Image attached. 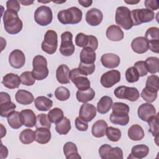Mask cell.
I'll return each instance as SVG.
<instances>
[{
  "label": "cell",
  "mask_w": 159,
  "mask_h": 159,
  "mask_svg": "<svg viewBox=\"0 0 159 159\" xmlns=\"http://www.w3.org/2000/svg\"><path fill=\"white\" fill-rule=\"evenodd\" d=\"M2 19L4 29L9 34H17L22 29L23 24L17 12L7 9L4 12Z\"/></svg>",
  "instance_id": "obj_1"
},
{
  "label": "cell",
  "mask_w": 159,
  "mask_h": 159,
  "mask_svg": "<svg viewBox=\"0 0 159 159\" xmlns=\"http://www.w3.org/2000/svg\"><path fill=\"white\" fill-rule=\"evenodd\" d=\"M82 11L76 7H71L58 12L57 17L63 24H76L82 19Z\"/></svg>",
  "instance_id": "obj_2"
},
{
  "label": "cell",
  "mask_w": 159,
  "mask_h": 159,
  "mask_svg": "<svg viewBox=\"0 0 159 159\" xmlns=\"http://www.w3.org/2000/svg\"><path fill=\"white\" fill-rule=\"evenodd\" d=\"M32 75L35 80H42L48 75V69L47 68V61L42 55H36L32 61Z\"/></svg>",
  "instance_id": "obj_3"
},
{
  "label": "cell",
  "mask_w": 159,
  "mask_h": 159,
  "mask_svg": "<svg viewBox=\"0 0 159 159\" xmlns=\"http://www.w3.org/2000/svg\"><path fill=\"white\" fill-rule=\"evenodd\" d=\"M115 20L119 27L125 30H129L133 27L129 9L125 6H119L116 9Z\"/></svg>",
  "instance_id": "obj_4"
},
{
  "label": "cell",
  "mask_w": 159,
  "mask_h": 159,
  "mask_svg": "<svg viewBox=\"0 0 159 159\" xmlns=\"http://www.w3.org/2000/svg\"><path fill=\"white\" fill-rule=\"evenodd\" d=\"M133 26L151 22L155 18L154 12L148 9H136L130 11Z\"/></svg>",
  "instance_id": "obj_5"
},
{
  "label": "cell",
  "mask_w": 159,
  "mask_h": 159,
  "mask_svg": "<svg viewBox=\"0 0 159 159\" xmlns=\"http://www.w3.org/2000/svg\"><path fill=\"white\" fill-rule=\"evenodd\" d=\"M57 46L58 36L57 32L53 30H47L41 45L42 50L48 54H53L57 50Z\"/></svg>",
  "instance_id": "obj_6"
},
{
  "label": "cell",
  "mask_w": 159,
  "mask_h": 159,
  "mask_svg": "<svg viewBox=\"0 0 159 159\" xmlns=\"http://www.w3.org/2000/svg\"><path fill=\"white\" fill-rule=\"evenodd\" d=\"M70 79L80 91H86L90 88V81L79 68L70 71Z\"/></svg>",
  "instance_id": "obj_7"
},
{
  "label": "cell",
  "mask_w": 159,
  "mask_h": 159,
  "mask_svg": "<svg viewBox=\"0 0 159 159\" xmlns=\"http://www.w3.org/2000/svg\"><path fill=\"white\" fill-rule=\"evenodd\" d=\"M53 19L51 9L47 6H40L34 12V20L39 25L46 26L50 24Z\"/></svg>",
  "instance_id": "obj_8"
},
{
  "label": "cell",
  "mask_w": 159,
  "mask_h": 159,
  "mask_svg": "<svg viewBox=\"0 0 159 159\" xmlns=\"http://www.w3.org/2000/svg\"><path fill=\"white\" fill-rule=\"evenodd\" d=\"M116 98L122 99H127L130 101H136L140 97L138 89L134 87L120 86L116 88L114 91Z\"/></svg>",
  "instance_id": "obj_9"
},
{
  "label": "cell",
  "mask_w": 159,
  "mask_h": 159,
  "mask_svg": "<svg viewBox=\"0 0 159 159\" xmlns=\"http://www.w3.org/2000/svg\"><path fill=\"white\" fill-rule=\"evenodd\" d=\"M75 45L73 43V35L69 31L63 32L61 35L60 52L65 57H70L75 52Z\"/></svg>",
  "instance_id": "obj_10"
},
{
  "label": "cell",
  "mask_w": 159,
  "mask_h": 159,
  "mask_svg": "<svg viewBox=\"0 0 159 159\" xmlns=\"http://www.w3.org/2000/svg\"><path fill=\"white\" fill-rule=\"evenodd\" d=\"M120 80V73L118 70H112L104 73L101 77L102 86L106 88L112 87Z\"/></svg>",
  "instance_id": "obj_11"
},
{
  "label": "cell",
  "mask_w": 159,
  "mask_h": 159,
  "mask_svg": "<svg viewBox=\"0 0 159 159\" xmlns=\"http://www.w3.org/2000/svg\"><path fill=\"white\" fill-rule=\"evenodd\" d=\"M96 116V109L91 104L83 103L80 109L79 117L86 122L91 121Z\"/></svg>",
  "instance_id": "obj_12"
},
{
  "label": "cell",
  "mask_w": 159,
  "mask_h": 159,
  "mask_svg": "<svg viewBox=\"0 0 159 159\" xmlns=\"http://www.w3.org/2000/svg\"><path fill=\"white\" fill-rule=\"evenodd\" d=\"M25 62V55L22 51L16 49L11 52L9 56L10 65L16 69L22 68Z\"/></svg>",
  "instance_id": "obj_13"
},
{
  "label": "cell",
  "mask_w": 159,
  "mask_h": 159,
  "mask_svg": "<svg viewBox=\"0 0 159 159\" xmlns=\"http://www.w3.org/2000/svg\"><path fill=\"white\" fill-rule=\"evenodd\" d=\"M157 114L155 107L151 104L147 102L142 104L138 108L137 114L143 121L148 122L149 119Z\"/></svg>",
  "instance_id": "obj_14"
},
{
  "label": "cell",
  "mask_w": 159,
  "mask_h": 159,
  "mask_svg": "<svg viewBox=\"0 0 159 159\" xmlns=\"http://www.w3.org/2000/svg\"><path fill=\"white\" fill-rule=\"evenodd\" d=\"M103 19L102 12L96 8H92L86 14V20L91 26H97L99 25Z\"/></svg>",
  "instance_id": "obj_15"
},
{
  "label": "cell",
  "mask_w": 159,
  "mask_h": 159,
  "mask_svg": "<svg viewBox=\"0 0 159 159\" xmlns=\"http://www.w3.org/2000/svg\"><path fill=\"white\" fill-rule=\"evenodd\" d=\"M131 47L134 52L142 54L148 51V42L145 37H138L132 40Z\"/></svg>",
  "instance_id": "obj_16"
},
{
  "label": "cell",
  "mask_w": 159,
  "mask_h": 159,
  "mask_svg": "<svg viewBox=\"0 0 159 159\" xmlns=\"http://www.w3.org/2000/svg\"><path fill=\"white\" fill-rule=\"evenodd\" d=\"M102 65L107 68H114L119 66L120 62L119 57L114 53H105L101 56Z\"/></svg>",
  "instance_id": "obj_17"
},
{
  "label": "cell",
  "mask_w": 159,
  "mask_h": 159,
  "mask_svg": "<svg viewBox=\"0 0 159 159\" xmlns=\"http://www.w3.org/2000/svg\"><path fill=\"white\" fill-rule=\"evenodd\" d=\"M21 81L20 77L14 73H7L4 76L2 83L6 88L9 89H15L19 87Z\"/></svg>",
  "instance_id": "obj_18"
},
{
  "label": "cell",
  "mask_w": 159,
  "mask_h": 159,
  "mask_svg": "<svg viewBox=\"0 0 159 159\" xmlns=\"http://www.w3.org/2000/svg\"><path fill=\"white\" fill-rule=\"evenodd\" d=\"M20 113L23 125L30 128L35 126L37 117L32 110L24 109Z\"/></svg>",
  "instance_id": "obj_19"
},
{
  "label": "cell",
  "mask_w": 159,
  "mask_h": 159,
  "mask_svg": "<svg viewBox=\"0 0 159 159\" xmlns=\"http://www.w3.org/2000/svg\"><path fill=\"white\" fill-rule=\"evenodd\" d=\"M106 37L111 41H120L124 38V32L118 25H111L107 27L106 32Z\"/></svg>",
  "instance_id": "obj_20"
},
{
  "label": "cell",
  "mask_w": 159,
  "mask_h": 159,
  "mask_svg": "<svg viewBox=\"0 0 159 159\" xmlns=\"http://www.w3.org/2000/svg\"><path fill=\"white\" fill-rule=\"evenodd\" d=\"M70 69L68 66L65 64L60 65L56 71V78L61 84H68L70 81Z\"/></svg>",
  "instance_id": "obj_21"
},
{
  "label": "cell",
  "mask_w": 159,
  "mask_h": 159,
  "mask_svg": "<svg viewBox=\"0 0 159 159\" xmlns=\"http://www.w3.org/2000/svg\"><path fill=\"white\" fill-rule=\"evenodd\" d=\"M149 153V148L144 144H139L135 145L131 150V153L128 158L142 159L147 156Z\"/></svg>",
  "instance_id": "obj_22"
},
{
  "label": "cell",
  "mask_w": 159,
  "mask_h": 159,
  "mask_svg": "<svg viewBox=\"0 0 159 159\" xmlns=\"http://www.w3.org/2000/svg\"><path fill=\"white\" fill-rule=\"evenodd\" d=\"M35 134V140L40 144L47 143L51 139V132L50 129L45 127L36 128Z\"/></svg>",
  "instance_id": "obj_23"
},
{
  "label": "cell",
  "mask_w": 159,
  "mask_h": 159,
  "mask_svg": "<svg viewBox=\"0 0 159 159\" xmlns=\"http://www.w3.org/2000/svg\"><path fill=\"white\" fill-rule=\"evenodd\" d=\"M96 58L95 50L89 47L83 48L80 52V62L85 64H93Z\"/></svg>",
  "instance_id": "obj_24"
},
{
  "label": "cell",
  "mask_w": 159,
  "mask_h": 159,
  "mask_svg": "<svg viewBox=\"0 0 159 159\" xmlns=\"http://www.w3.org/2000/svg\"><path fill=\"white\" fill-rule=\"evenodd\" d=\"M15 98L18 103L22 105L30 104L34 99L33 94L30 92L24 89L18 90L15 95Z\"/></svg>",
  "instance_id": "obj_25"
},
{
  "label": "cell",
  "mask_w": 159,
  "mask_h": 159,
  "mask_svg": "<svg viewBox=\"0 0 159 159\" xmlns=\"http://www.w3.org/2000/svg\"><path fill=\"white\" fill-rule=\"evenodd\" d=\"M63 152L67 159H80L81 158L78 154L76 144L72 142H67L64 145Z\"/></svg>",
  "instance_id": "obj_26"
},
{
  "label": "cell",
  "mask_w": 159,
  "mask_h": 159,
  "mask_svg": "<svg viewBox=\"0 0 159 159\" xmlns=\"http://www.w3.org/2000/svg\"><path fill=\"white\" fill-rule=\"evenodd\" d=\"M34 104L36 109L40 111H47L53 106V101L43 96H38L34 100Z\"/></svg>",
  "instance_id": "obj_27"
},
{
  "label": "cell",
  "mask_w": 159,
  "mask_h": 159,
  "mask_svg": "<svg viewBox=\"0 0 159 159\" xmlns=\"http://www.w3.org/2000/svg\"><path fill=\"white\" fill-rule=\"evenodd\" d=\"M107 127V124L105 120H98L93 124L91 128V133L95 137H102L106 135V130Z\"/></svg>",
  "instance_id": "obj_28"
},
{
  "label": "cell",
  "mask_w": 159,
  "mask_h": 159,
  "mask_svg": "<svg viewBox=\"0 0 159 159\" xmlns=\"http://www.w3.org/2000/svg\"><path fill=\"white\" fill-rule=\"evenodd\" d=\"M129 139L134 141L142 140L144 137V131L139 124H134L129 127L127 132Z\"/></svg>",
  "instance_id": "obj_29"
},
{
  "label": "cell",
  "mask_w": 159,
  "mask_h": 159,
  "mask_svg": "<svg viewBox=\"0 0 159 159\" xmlns=\"http://www.w3.org/2000/svg\"><path fill=\"white\" fill-rule=\"evenodd\" d=\"M112 99L107 96H102L97 104V110L101 114H106L109 111L112 106Z\"/></svg>",
  "instance_id": "obj_30"
},
{
  "label": "cell",
  "mask_w": 159,
  "mask_h": 159,
  "mask_svg": "<svg viewBox=\"0 0 159 159\" xmlns=\"http://www.w3.org/2000/svg\"><path fill=\"white\" fill-rule=\"evenodd\" d=\"M95 96V92L91 88L86 91H80L76 92V99L80 102L86 103L92 101Z\"/></svg>",
  "instance_id": "obj_31"
},
{
  "label": "cell",
  "mask_w": 159,
  "mask_h": 159,
  "mask_svg": "<svg viewBox=\"0 0 159 159\" xmlns=\"http://www.w3.org/2000/svg\"><path fill=\"white\" fill-rule=\"evenodd\" d=\"M7 122L9 126L14 129H18L21 127L23 125L20 113L18 111L12 112L8 117H7Z\"/></svg>",
  "instance_id": "obj_32"
},
{
  "label": "cell",
  "mask_w": 159,
  "mask_h": 159,
  "mask_svg": "<svg viewBox=\"0 0 159 159\" xmlns=\"http://www.w3.org/2000/svg\"><path fill=\"white\" fill-rule=\"evenodd\" d=\"M71 129V122L66 117L55 124V130L60 135H66Z\"/></svg>",
  "instance_id": "obj_33"
},
{
  "label": "cell",
  "mask_w": 159,
  "mask_h": 159,
  "mask_svg": "<svg viewBox=\"0 0 159 159\" xmlns=\"http://www.w3.org/2000/svg\"><path fill=\"white\" fill-rule=\"evenodd\" d=\"M16 108V105L11 101L0 103V115L3 117H7Z\"/></svg>",
  "instance_id": "obj_34"
},
{
  "label": "cell",
  "mask_w": 159,
  "mask_h": 159,
  "mask_svg": "<svg viewBox=\"0 0 159 159\" xmlns=\"http://www.w3.org/2000/svg\"><path fill=\"white\" fill-rule=\"evenodd\" d=\"M19 140L23 144H30L35 140V132L30 129L23 130L19 135Z\"/></svg>",
  "instance_id": "obj_35"
},
{
  "label": "cell",
  "mask_w": 159,
  "mask_h": 159,
  "mask_svg": "<svg viewBox=\"0 0 159 159\" xmlns=\"http://www.w3.org/2000/svg\"><path fill=\"white\" fill-rule=\"evenodd\" d=\"M112 113H113L115 115L124 116V115H127L129 114L130 108H129V106L125 103L116 102L112 104Z\"/></svg>",
  "instance_id": "obj_36"
},
{
  "label": "cell",
  "mask_w": 159,
  "mask_h": 159,
  "mask_svg": "<svg viewBox=\"0 0 159 159\" xmlns=\"http://www.w3.org/2000/svg\"><path fill=\"white\" fill-rule=\"evenodd\" d=\"M145 65L148 72L151 74L157 73L158 71L159 60L158 58L155 57H150L146 59L145 61Z\"/></svg>",
  "instance_id": "obj_37"
},
{
  "label": "cell",
  "mask_w": 159,
  "mask_h": 159,
  "mask_svg": "<svg viewBox=\"0 0 159 159\" xmlns=\"http://www.w3.org/2000/svg\"><path fill=\"white\" fill-rule=\"evenodd\" d=\"M157 93L158 91L151 88L145 87L142 92H141V96L142 98L147 102L150 103L153 102L155 101L157 98Z\"/></svg>",
  "instance_id": "obj_38"
},
{
  "label": "cell",
  "mask_w": 159,
  "mask_h": 159,
  "mask_svg": "<svg viewBox=\"0 0 159 159\" xmlns=\"http://www.w3.org/2000/svg\"><path fill=\"white\" fill-rule=\"evenodd\" d=\"M147 122L149 126V132L152 133L153 136L158 138L159 130L158 114H156L155 116L151 117Z\"/></svg>",
  "instance_id": "obj_39"
},
{
  "label": "cell",
  "mask_w": 159,
  "mask_h": 159,
  "mask_svg": "<svg viewBox=\"0 0 159 159\" xmlns=\"http://www.w3.org/2000/svg\"><path fill=\"white\" fill-rule=\"evenodd\" d=\"M48 117L51 122L57 124L63 118V112L61 109L55 107L48 112Z\"/></svg>",
  "instance_id": "obj_40"
},
{
  "label": "cell",
  "mask_w": 159,
  "mask_h": 159,
  "mask_svg": "<svg viewBox=\"0 0 159 159\" xmlns=\"http://www.w3.org/2000/svg\"><path fill=\"white\" fill-rule=\"evenodd\" d=\"M106 135L109 140L116 142L120 140L122 134L120 129L113 127H109L106 130Z\"/></svg>",
  "instance_id": "obj_41"
},
{
  "label": "cell",
  "mask_w": 159,
  "mask_h": 159,
  "mask_svg": "<svg viewBox=\"0 0 159 159\" xmlns=\"http://www.w3.org/2000/svg\"><path fill=\"white\" fill-rule=\"evenodd\" d=\"M110 121L111 123L116 125H120L122 126L126 125L129 122V114L120 116L115 115L113 113H111L110 115Z\"/></svg>",
  "instance_id": "obj_42"
},
{
  "label": "cell",
  "mask_w": 159,
  "mask_h": 159,
  "mask_svg": "<svg viewBox=\"0 0 159 159\" xmlns=\"http://www.w3.org/2000/svg\"><path fill=\"white\" fill-rule=\"evenodd\" d=\"M35 127H45L50 129L51 122L50 121L48 115L45 114H40L37 116Z\"/></svg>",
  "instance_id": "obj_43"
},
{
  "label": "cell",
  "mask_w": 159,
  "mask_h": 159,
  "mask_svg": "<svg viewBox=\"0 0 159 159\" xmlns=\"http://www.w3.org/2000/svg\"><path fill=\"white\" fill-rule=\"evenodd\" d=\"M145 35L148 42L159 41V29L158 27H152L148 28Z\"/></svg>",
  "instance_id": "obj_44"
},
{
  "label": "cell",
  "mask_w": 159,
  "mask_h": 159,
  "mask_svg": "<svg viewBox=\"0 0 159 159\" xmlns=\"http://www.w3.org/2000/svg\"><path fill=\"white\" fill-rule=\"evenodd\" d=\"M55 96L58 100L64 101L69 99L70 93L68 88L63 86H60L55 89Z\"/></svg>",
  "instance_id": "obj_45"
},
{
  "label": "cell",
  "mask_w": 159,
  "mask_h": 159,
  "mask_svg": "<svg viewBox=\"0 0 159 159\" xmlns=\"http://www.w3.org/2000/svg\"><path fill=\"white\" fill-rule=\"evenodd\" d=\"M139 75L134 66H131L125 71V79L127 82L130 83H133L137 82L139 80Z\"/></svg>",
  "instance_id": "obj_46"
},
{
  "label": "cell",
  "mask_w": 159,
  "mask_h": 159,
  "mask_svg": "<svg viewBox=\"0 0 159 159\" xmlns=\"http://www.w3.org/2000/svg\"><path fill=\"white\" fill-rule=\"evenodd\" d=\"M20 81L22 84L26 86H32L35 82V79L34 77L32 71H24L20 76Z\"/></svg>",
  "instance_id": "obj_47"
},
{
  "label": "cell",
  "mask_w": 159,
  "mask_h": 159,
  "mask_svg": "<svg viewBox=\"0 0 159 159\" xmlns=\"http://www.w3.org/2000/svg\"><path fill=\"white\" fill-rule=\"evenodd\" d=\"M145 87L158 91L159 89V78L157 75H150L147 78Z\"/></svg>",
  "instance_id": "obj_48"
},
{
  "label": "cell",
  "mask_w": 159,
  "mask_h": 159,
  "mask_svg": "<svg viewBox=\"0 0 159 159\" xmlns=\"http://www.w3.org/2000/svg\"><path fill=\"white\" fill-rule=\"evenodd\" d=\"M89 42V35L82 32L78 33L75 37V43L80 47H86Z\"/></svg>",
  "instance_id": "obj_49"
},
{
  "label": "cell",
  "mask_w": 159,
  "mask_h": 159,
  "mask_svg": "<svg viewBox=\"0 0 159 159\" xmlns=\"http://www.w3.org/2000/svg\"><path fill=\"white\" fill-rule=\"evenodd\" d=\"M84 76H88L93 74L95 70V65L93 64H85L80 62L78 67Z\"/></svg>",
  "instance_id": "obj_50"
},
{
  "label": "cell",
  "mask_w": 159,
  "mask_h": 159,
  "mask_svg": "<svg viewBox=\"0 0 159 159\" xmlns=\"http://www.w3.org/2000/svg\"><path fill=\"white\" fill-rule=\"evenodd\" d=\"M123 151L120 147H111L109 150L108 159H122Z\"/></svg>",
  "instance_id": "obj_51"
},
{
  "label": "cell",
  "mask_w": 159,
  "mask_h": 159,
  "mask_svg": "<svg viewBox=\"0 0 159 159\" xmlns=\"http://www.w3.org/2000/svg\"><path fill=\"white\" fill-rule=\"evenodd\" d=\"M134 66L137 70L140 76H144L147 75L148 71L144 61H138L134 63Z\"/></svg>",
  "instance_id": "obj_52"
},
{
  "label": "cell",
  "mask_w": 159,
  "mask_h": 159,
  "mask_svg": "<svg viewBox=\"0 0 159 159\" xmlns=\"http://www.w3.org/2000/svg\"><path fill=\"white\" fill-rule=\"evenodd\" d=\"M75 127L80 131H86L88 128L87 122L82 120L80 117H77L75 119Z\"/></svg>",
  "instance_id": "obj_53"
},
{
  "label": "cell",
  "mask_w": 159,
  "mask_h": 159,
  "mask_svg": "<svg viewBox=\"0 0 159 159\" xmlns=\"http://www.w3.org/2000/svg\"><path fill=\"white\" fill-rule=\"evenodd\" d=\"M111 146L108 144H104L101 145L99 148V154L101 158L108 159L109 150L111 148Z\"/></svg>",
  "instance_id": "obj_54"
},
{
  "label": "cell",
  "mask_w": 159,
  "mask_h": 159,
  "mask_svg": "<svg viewBox=\"0 0 159 159\" xmlns=\"http://www.w3.org/2000/svg\"><path fill=\"white\" fill-rule=\"evenodd\" d=\"M7 9H11L18 12L20 9V3L18 1H7L6 2Z\"/></svg>",
  "instance_id": "obj_55"
},
{
  "label": "cell",
  "mask_w": 159,
  "mask_h": 159,
  "mask_svg": "<svg viewBox=\"0 0 159 159\" xmlns=\"http://www.w3.org/2000/svg\"><path fill=\"white\" fill-rule=\"evenodd\" d=\"M144 4L147 9L152 11L157 10L159 8V1L157 0H145Z\"/></svg>",
  "instance_id": "obj_56"
},
{
  "label": "cell",
  "mask_w": 159,
  "mask_h": 159,
  "mask_svg": "<svg viewBox=\"0 0 159 159\" xmlns=\"http://www.w3.org/2000/svg\"><path fill=\"white\" fill-rule=\"evenodd\" d=\"M98 47V40L95 36L89 35V42L86 47H89L93 50H96Z\"/></svg>",
  "instance_id": "obj_57"
},
{
  "label": "cell",
  "mask_w": 159,
  "mask_h": 159,
  "mask_svg": "<svg viewBox=\"0 0 159 159\" xmlns=\"http://www.w3.org/2000/svg\"><path fill=\"white\" fill-rule=\"evenodd\" d=\"M8 101H11V97L9 95V94L5 92H1L0 93V103Z\"/></svg>",
  "instance_id": "obj_58"
},
{
  "label": "cell",
  "mask_w": 159,
  "mask_h": 159,
  "mask_svg": "<svg viewBox=\"0 0 159 159\" xmlns=\"http://www.w3.org/2000/svg\"><path fill=\"white\" fill-rule=\"evenodd\" d=\"M78 2L83 7H88L90 6L92 4L93 1H91V0H79Z\"/></svg>",
  "instance_id": "obj_59"
},
{
  "label": "cell",
  "mask_w": 159,
  "mask_h": 159,
  "mask_svg": "<svg viewBox=\"0 0 159 159\" xmlns=\"http://www.w3.org/2000/svg\"><path fill=\"white\" fill-rule=\"evenodd\" d=\"M20 2L22 3L24 6H29V5L32 4L34 2V1H20Z\"/></svg>",
  "instance_id": "obj_60"
},
{
  "label": "cell",
  "mask_w": 159,
  "mask_h": 159,
  "mask_svg": "<svg viewBox=\"0 0 159 159\" xmlns=\"http://www.w3.org/2000/svg\"><path fill=\"white\" fill-rule=\"evenodd\" d=\"M140 2V0L139 1H125V2L127 3V4H137L138 2Z\"/></svg>",
  "instance_id": "obj_61"
},
{
  "label": "cell",
  "mask_w": 159,
  "mask_h": 159,
  "mask_svg": "<svg viewBox=\"0 0 159 159\" xmlns=\"http://www.w3.org/2000/svg\"><path fill=\"white\" fill-rule=\"evenodd\" d=\"M54 2V1H53ZM65 2V1H63V2H60V3H61V2Z\"/></svg>",
  "instance_id": "obj_62"
}]
</instances>
